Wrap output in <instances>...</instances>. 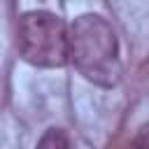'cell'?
<instances>
[{
    "instance_id": "cell-1",
    "label": "cell",
    "mask_w": 149,
    "mask_h": 149,
    "mask_svg": "<svg viewBox=\"0 0 149 149\" xmlns=\"http://www.w3.org/2000/svg\"><path fill=\"white\" fill-rule=\"evenodd\" d=\"M70 61L77 72L95 86L112 88L121 81L119 40L105 16L86 12L70 23Z\"/></svg>"
},
{
    "instance_id": "cell-2",
    "label": "cell",
    "mask_w": 149,
    "mask_h": 149,
    "mask_svg": "<svg viewBox=\"0 0 149 149\" xmlns=\"http://www.w3.org/2000/svg\"><path fill=\"white\" fill-rule=\"evenodd\" d=\"M19 56L35 68H63L70 61V26L49 9H30L16 26Z\"/></svg>"
},
{
    "instance_id": "cell-3",
    "label": "cell",
    "mask_w": 149,
    "mask_h": 149,
    "mask_svg": "<svg viewBox=\"0 0 149 149\" xmlns=\"http://www.w3.org/2000/svg\"><path fill=\"white\" fill-rule=\"evenodd\" d=\"M35 149H70V137L63 128H47L37 140Z\"/></svg>"
},
{
    "instance_id": "cell-4",
    "label": "cell",
    "mask_w": 149,
    "mask_h": 149,
    "mask_svg": "<svg viewBox=\"0 0 149 149\" xmlns=\"http://www.w3.org/2000/svg\"><path fill=\"white\" fill-rule=\"evenodd\" d=\"M128 149H149V123H144L137 130V135L133 137V142H130Z\"/></svg>"
}]
</instances>
